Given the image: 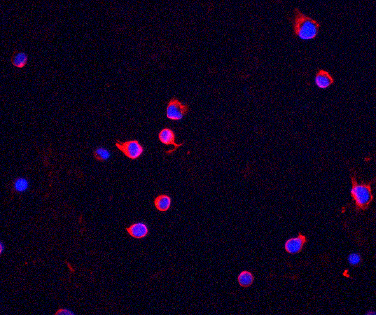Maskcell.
Wrapping results in <instances>:
<instances>
[{"mask_svg": "<svg viewBox=\"0 0 376 315\" xmlns=\"http://www.w3.org/2000/svg\"><path fill=\"white\" fill-rule=\"evenodd\" d=\"M350 179H351L352 188L350 195L352 197V201L355 203V209L357 213L366 211L370 208L374 197L372 193L371 185L376 181L375 177L373 180L365 183L361 181V183L357 181V172L354 169L350 170Z\"/></svg>", "mask_w": 376, "mask_h": 315, "instance_id": "6da1fadb", "label": "cell"}, {"mask_svg": "<svg viewBox=\"0 0 376 315\" xmlns=\"http://www.w3.org/2000/svg\"><path fill=\"white\" fill-rule=\"evenodd\" d=\"M293 27L294 37H298L305 40L314 39L319 34L321 23L305 15L295 8L292 18H289Z\"/></svg>", "mask_w": 376, "mask_h": 315, "instance_id": "7a4b0ae2", "label": "cell"}, {"mask_svg": "<svg viewBox=\"0 0 376 315\" xmlns=\"http://www.w3.org/2000/svg\"><path fill=\"white\" fill-rule=\"evenodd\" d=\"M116 148L130 160H137L143 155L144 146L137 140L133 139L121 142L119 139H116Z\"/></svg>", "mask_w": 376, "mask_h": 315, "instance_id": "3957f363", "label": "cell"}, {"mask_svg": "<svg viewBox=\"0 0 376 315\" xmlns=\"http://www.w3.org/2000/svg\"><path fill=\"white\" fill-rule=\"evenodd\" d=\"M190 111V106L183 104L176 97H172L168 102L166 109V116L172 121L181 120Z\"/></svg>", "mask_w": 376, "mask_h": 315, "instance_id": "277c9868", "label": "cell"}, {"mask_svg": "<svg viewBox=\"0 0 376 315\" xmlns=\"http://www.w3.org/2000/svg\"><path fill=\"white\" fill-rule=\"evenodd\" d=\"M158 139L159 141L165 146H173L174 147V148L171 150L165 151V153L167 155H172L177 149L183 146L185 143L184 141L182 143H177L176 132L173 129H170L169 127H165L161 129L158 134Z\"/></svg>", "mask_w": 376, "mask_h": 315, "instance_id": "5b68a950", "label": "cell"}, {"mask_svg": "<svg viewBox=\"0 0 376 315\" xmlns=\"http://www.w3.org/2000/svg\"><path fill=\"white\" fill-rule=\"evenodd\" d=\"M307 241L305 236L300 233L297 237L291 238L287 240L285 244V249L287 253L289 254H295L300 253Z\"/></svg>", "mask_w": 376, "mask_h": 315, "instance_id": "8992f818", "label": "cell"}, {"mask_svg": "<svg viewBox=\"0 0 376 315\" xmlns=\"http://www.w3.org/2000/svg\"><path fill=\"white\" fill-rule=\"evenodd\" d=\"M334 83V78L328 71L322 69H317L315 76V83L317 87L326 89Z\"/></svg>", "mask_w": 376, "mask_h": 315, "instance_id": "52a82bcc", "label": "cell"}, {"mask_svg": "<svg viewBox=\"0 0 376 315\" xmlns=\"http://www.w3.org/2000/svg\"><path fill=\"white\" fill-rule=\"evenodd\" d=\"M126 231L130 236L137 239H142L148 236L149 230L148 225L143 222L132 224L126 228Z\"/></svg>", "mask_w": 376, "mask_h": 315, "instance_id": "ba28073f", "label": "cell"}, {"mask_svg": "<svg viewBox=\"0 0 376 315\" xmlns=\"http://www.w3.org/2000/svg\"><path fill=\"white\" fill-rule=\"evenodd\" d=\"M171 197L167 194H160L154 199L153 204L157 211L165 212L169 211L172 206Z\"/></svg>", "mask_w": 376, "mask_h": 315, "instance_id": "9c48e42d", "label": "cell"}, {"mask_svg": "<svg viewBox=\"0 0 376 315\" xmlns=\"http://www.w3.org/2000/svg\"><path fill=\"white\" fill-rule=\"evenodd\" d=\"M28 62V56L25 52H20L15 49L11 57V62L14 66L18 69H22L26 66Z\"/></svg>", "mask_w": 376, "mask_h": 315, "instance_id": "30bf717a", "label": "cell"}, {"mask_svg": "<svg viewBox=\"0 0 376 315\" xmlns=\"http://www.w3.org/2000/svg\"><path fill=\"white\" fill-rule=\"evenodd\" d=\"M254 280V275L249 271L244 270L240 273L238 276V284L243 288H248L253 284Z\"/></svg>", "mask_w": 376, "mask_h": 315, "instance_id": "8fae6325", "label": "cell"}, {"mask_svg": "<svg viewBox=\"0 0 376 315\" xmlns=\"http://www.w3.org/2000/svg\"><path fill=\"white\" fill-rule=\"evenodd\" d=\"M93 156L96 160L100 162H106L110 158V153L107 149L104 148L95 149L93 153Z\"/></svg>", "mask_w": 376, "mask_h": 315, "instance_id": "7c38bea8", "label": "cell"}, {"mask_svg": "<svg viewBox=\"0 0 376 315\" xmlns=\"http://www.w3.org/2000/svg\"><path fill=\"white\" fill-rule=\"evenodd\" d=\"M29 183L24 178L16 179L13 184V190L15 192H23L27 190Z\"/></svg>", "mask_w": 376, "mask_h": 315, "instance_id": "4fadbf2b", "label": "cell"}, {"mask_svg": "<svg viewBox=\"0 0 376 315\" xmlns=\"http://www.w3.org/2000/svg\"><path fill=\"white\" fill-rule=\"evenodd\" d=\"M363 261V259L360 254L356 253H352L350 254L349 256V262L350 265L354 266V267H357L359 266Z\"/></svg>", "mask_w": 376, "mask_h": 315, "instance_id": "5bb4252c", "label": "cell"}, {"mask_svg": "<svg viewBox=\"0 0 376 315\" xmlns=\"http://www.w3.org/2000/svg\"><path fill=\"white\" fill-rule=\"evenodd\" d=\"M73 313L70 310L65 309H60L58 310L55 315H73Z\"/></svg>", "mask_w": 376, "mask_h": 315, "instance_id": "9a60e30c", "label": "cell"}]
</instances>
